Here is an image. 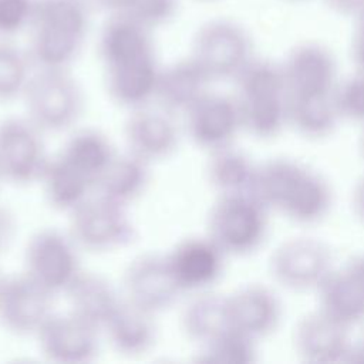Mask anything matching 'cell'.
<instances>
[{
    "mask_svg": "<svg viewBox=\"0 0 364 364\" xmlns=\"http://www.w3.org/2000/svg\"><path fill=\"white\" fill-rule=\"evenodd\" d=\"M58 155L85 175L94 183V189L100 176L117 156L108 136L94 128L75 131Z\"/></svg>",
    "mask_w": 364,
    "mask_h": 364,
    "instance_id": "f1b7e54d",
    "label": "cell"
},
{
    "mask_svg": "<svg viewBox=\"0 0 364 364\" xmlns=\"http://www.w3.org/2000/svg\"><path fill=\"white\" fill-rule=\"evenodd\" d=\"M30 63L17 47L0 38V102L23 95L31 75Z\"/></svg>",
    "mask_w": 364,
    "mask_h": 364,
    "instance_id": "d6a6232c",
    "label": "cell"
},
{
    "mask_svg": "<svg viewBox=\"0 0 364 364\" xmlns=\"http://www.w3.org/2000/svg\"><path fill=\"white\" fill-rule=\"evenodd\" d=\"M351 57L358 71H364V16L357 20L351 40Z\"/></svg>",
    "mask_w": 364,
    "mask_h": 364,
    "instance_id": "f35d334b",
    "label": "cell"
},
{
    "mask_svg": "<svg viewBox=\"0 0 364 364\" xmlns=\"http://www.w3.org/2000/svg\"><path fill=\"white\" fill-rule=\"evenodd\" d=\"M68 215V235L78 249L107 253L128 246L135 237L127 206L100 195L90 196Z\"/></svg>",
    "mask_w": 364,
    "mask_h": 364,
    "instance_id": "52a82bcc",
    "label": "cell"
},
{
    "mask_svg": "<svg viewBox=\"0 0 364 364\" xmlns=\"http://www.w3.org/2000/svg\"><path fill=\"white\" fill-rule=\"evenodd\" d=\"M181 294L182 291L169 270L166 255H139L124 270V300L154 316L171 309Z\"/></svg>",
    "mask_w": 364,
    "mask_h": 364,
    "instance_id": "8fae6325",
    "label": "cell"
},
{
    "mask_svg": "<svg viewBox=\"0 0 364 364\" xmlns=\"http://www.w3.org/2000/svg\"><path fill=\"white\" fill-rule=\"evenodd\" d=\"M360 152H361V156L364 159V132H363V136H361V141H360Z\"/></svg>",
    "mask_w": 364,
    "mask_h": 364,
    "instance_id": "7bdbcfd3",
    "label": "cell"
},
{
    "mask_svg": "<svg viewBox=\"0 0 364 364\" xmlns=\"http://www.w3.org/2000/svg\"><path fill=\"white\" fill-rule=\"evenodd\" d=\"M1 279H3V274H1V273H0V282H1Z\"/></svg>",
    "mask_w": 364,
    "mask_h": 364,
    "instance_id": "f6af8a7d",
    "label": "cell"
},
{
    "mask_svg": "<svg viewBox=\"0 0 364 364\" xmlns=\"http://www.w3.org/2000/svg\"><path fill=\"white\" fill-rule=\"evenodd\" d=\"M270 210L250 192L218 195L208 215V233L226 256H249L266 240Z\"/></svg>",
    "mask_w": 364,
    "mask_h": 364,
    "instance_id": "277c9868",
    "label": "cell"
},
{
    "mask_svg": "<svg viewBox=\"0 0 364 364\" xmlns=\"http://www.w3.org/2000/svg\"><path fill=\"white\" fill-rule=\"evenodd\" d=\"M148 166L128 152L117 155L100 176L94 191L111 202L128 206L145 191L149 181Z\"/></svg>",
    "mask_w": 364,
    "mask_h": 364,
    "instance_id": "4316f807",
    "label": "cell"
},
{
    "mask_svg": "<svg viewBox=\"0 0 364 364\" xmlns=\"http://www.w3.org/2000/svg\"><path fill=\"white\" fill-rule=\"evenodd\" d=\"M212 81L189 55L161 68L155 97L159 109L169 115L185 114L206 92Z\"/></svg>",
    "mask_w": 364,
    "mask_h": 364,
    "instance_id": "44dd1931",
    "label": "cell"
},
{
    "mask_svg": "<svg viewBox=\"0 0 364 364\" xmlns=\"http://www.w3.org/2000/svg\"><path fill=\"white\" fill-rule=\"evenodd\" d=\"M47 203L70 213L94 191V183L60 155L50 158L40 178Z\"/></svg>",
    "mask_w": 364,
    "mask_h": 364,
    "instance_id": "cb8c5ba5",
    "label": "cell"
},
{
    "mask_svg": "<svg viewBox=\"0 0 364 364\" xmlns=\"http://www.w3.org/2000/svg\"><path fill=\"white\" fill-rule=\"evenodd\" d=\"M149 28L128 16H108L98 41L109 98L129 109L155 97L159 65Z\"/></svg>",
    "mask_w": 364,
    "mask_h": 364,
    "instance_id": "6da1fadb",
    "label": "cell"
},
{
    "mask_svg": "<svg viewBox=\"0 0 364 364\" xmlns=\"http://www.w3.org/2000/svg\"><path fill=\"white\" fill-rule=\"evenodd\" d=\"M328 9H331L334 13L346 16V17H354L358 20L364 16V0H323Z\"/></svg>",
    "mask_w": 364,
    "mask_h": 364,
    "instance_id": "74e56055",
    "label": "cell"
},
{
    "mask_svg": "<svg viewBox=\"0 0 364 364\" xmlns=\"http://www.w3.org/2000/svg\"><path fill=\"white\" fill-rule=\"evenodd\" d=\"M330 247L309 236L290 237L272 253L269 270L274 283L289 291H317L334 269Z\"/></svg>",
    "mask_w": 364,
    "mask_h": 364,
    "instance_id": "ba28073f",
    "label": "cell"
},
{
    "mask_svg": "<svg viewBox=\"0 0 364 364\" xmlns=\"http://www.w3.org/2000/svg\"><path fill=\"white\" fill-rule=\"evenodd\" d=\"M18 233L16 213L6 205L0 203V256L7 253Z\"/></svg>",
    "mask_w": 364,
    "mask_h": 364,
    "instance_id": "8d00e7d4",
    "label": "cell"
},
{
    "mask_svg": "<svg viewBox=\"0 0 364 364\" xmlns=\"http://www.w3.org/2000/svg\"><path fill=\"white\" fill-rule=\"evenodd\" d=\"M98 328L74 313H51L36 333L41 354L58 364H82L98 353Z\"/></svg>",
    "mask_w": 364,
    "mask_h": 364,
    "instance_id": "5bb4252c",
    "label": "cell"
},
{
    "mask_svg": "<svg viewBox=\"0 0 364 364\" xmlns=\"http://www.w3.org/2000/svg\"><path fill=\"white\" fill-rule=\"evenodd\" d=\"M228 256L209 237H188L173 246L166 262L182 293L208 291L223 274Z\"/></svg>",
    "mask_w": 364,
    "mask_h": 364,
    "instance_id": "9a60e30c",
    "label": "cell"
},
{
    "mask_svg": "<svg viewBox=\"0 0 364 364\" xmlns=\"http://www.w3.org/2000/svg\"><path fill=\"white\" fill-rule=\"evenodd\" d=\"M287 118L290 128L310 139L331 135L341 121L333 94L287 95Z\"/></svg>",
    "mask_w": 364,
    "mask_h": 364,
    "instance_id": "484cf974",
    "label": "cell"
},
{
    "mask_svg": "<svg viewBox=\"0 0 364 364\" xmlns=\"http://www.w3.org/2000/svg\"><path fill=\"white\" fill-rule=\"evenodd\" d=\"M318 310L347 328L364 321V255L334 267L317 289Z\"/></svg>",
    "mask_w": 364,
    "mask_h": 364,
    "instance_id": "d6986e66",
    "label": "cell"
},
{
    "mask_svg": "<svg viewBox=\"0 0 364 364\" xmlns=\"http://www.w3.org/2000/svg\"><path fill=\"white\" fill-rule=\"evenodd\" d=\"M229 327L255 341L274 333L282 321V301L264 284H246L226 296Z\"/></svg>",
    "mask_w": 364,
    "mask_h": 364,
    "instance_id": "ac0fdd59",
    "label": "cell"
},
{
    "mask_svg": "<svg viewBox=\"0 0 364 364\" xmlns=\"http://www.w3.org/2000/svg\"><path fill=\"white\" fill-rule=\"evenodd\" d=\"M183 115L188 136L208 152L233 145L243 131L236 97L209 91Z\"/></svg>",
    "mask_w": 364,
    "mask_h": 364,
    "instance_id": "4fadbf2b",
    "label": "cell"
},
{
    "mask_svg": "<svg viewBox=\"0 0 364 364\" xmlns=\"http://www.w3.org/2000/svg\"><path fill=\"white\" fill-rule=\"evenodd\" d=\"M36 0H0V38L30 27Z\"/></svg>",
    "mask_w": 364,
    "mask_h": 364,
    "instance_id": "e575fe53",
    "label": "cell"
},
{
    "mask_svg": "<svg viewBox=\"0 0 364 364\" xmlns=\"http://www.w3.org/2000/svg\"><path fill=\"white\" fill-rule=\"evenodd\" d=\"M293 343L297 355L310 364L348 363L354 348L350 328L318 309L297 321Z\"/></svg>",
    "mask_w": 364,
    "mask_h": 364,
    "instance_id": "2e32d148",
    "label": "cell"
},
{
    "mask_svg": "<svg viewBox=\"0 0 364 364\" xmlns=\"http://www.w3.org/2000/svg\"><path fill=\"white\" fill-rule=\"evenodd\" d=\"M124 139L128 154L146 162L168 159L178 148L179 132L172 115L146 107L132 109L124 124Z\"/></svg>",
    "mask_w": 364,
    "mask_h": 364,
    "instance_id": "ffe728a7",
    "label": "cell"
},
{
    "mask_svg": "<svg viewBox=\"0 0 364 364\" xmlns=\"http://www.w3.org/2000/svg\"><path fill=\"white\" fill-rule=\"evenodd\" d=\"M43 131L27 117L0 121V179L16 186L40 181L48 162Z\"/></svg>",
    "mask_w": 364,
    "mask_h": 364,
    "instance_id": "30bf717a",
    "label": "cell"
},
{
    "mask_svg": "<svg viewBox=\"0 0 364 364\" xmlns=\"http://www.w3.org/2000/svg\"><path fill=\"white\" fill-rule=\"evenodd\" d=\"M256 343L237 331L228 330L200 347L198 361L208 364H249L257 358Z\"/></svg>",
    "mask_w": 364,
    "mask_h": 364,
    "instance_id": "1f68e13d",
    "label": "cell"
},
{
    "mask_svg": "<svg viewBox=\"0 0 364 364\" xmlns=\"http://www.w3.org/2000/svg\"><path fill=\"white\" fill-rule=\"evenodd\" d=\"M64 294H67L70 311L98 330H102L124 300L105 277L82 270Z\"/></svg>",
    "mask_w": 364,
    "mask_h": 364,
    "instance_id": "7402d4cb",
    "label": "cell"
},
{
    "mask_svg": "<svg viewBox=\"0 0 364 364\" xmlns=\"http://www.w3.org/2000/svg\"><path fill=\"white\" fill-rule=\"evenodd\" d=\"M155 316L122 300L102 327L111 347L127 357L146 354L156 341Z\"/></svg>",
    "mask_w": 364,
    "mask_h": 364,
    "instance_id": "603a6c76",
    "label": "cell"
},
{
    "mask_svg": "<svg viewBox=\"0 0 364 364\" xmlns=\"http://www.w3.org/2000/svg\"><path fill=\"white\" fill-rule=\"evenodd\" d=\"M282 67L287 95H328L340 81L336 57L318 43L296 46Z\"/></svg>",
    "mask_w": 364,
    "mask_h": 364,
    "instance_id": "e0dca14e",
    "label": "cell"
},
{
    "mask_svg": "<svg viewBox=\"0 0 364 364\" xmlns=\"http://www.w3.org/2000/svg\"><path fill=\"white\" fill-rule=\"evenodd\" d=\"M23 273L53 296L65 293L81 273L78 246L68 233L37 230L26 245Z\"/></svg>",
    "mask_w": 364,
    "mask_h": 364,
    "instance_id": "9c48e42d",
    "label": "cell"
},
{
    "mask_svg": "<svg viewBox=\"0 0 364 364\" xmlns=\"http://www.w3.org/2000/svg\"><path fill=\"white\" fill-rule=\"evenodd\" d=\"M236 97L286 95V80L282 63L253 57L235 78Z\"/></svg>",
    "mask_w": 364,
    "mask_h": 364,
    "instance_id": "4dcf8cb0",
    "label": "cell"
},
{
    "mask_svg": "<svg viewBox=\"0 0 364 364\" xmlns=\"http://www.w3.org/2000/svg\"><path fill=\"white\" fill-rule=\"evenodd\" d=\"M27 118L43 132H61L80 119L84 92L67 70L37 68L23 91Z\"/></svg>",
    "mask_w": 364,
    "mask_h": 364,
    "instance_id": "5b68a950",
    "label": "cell"
},
{
    "mask_svg": "<svg viewBox=\"0 0 364 364\" xmlns=\"http://www.w3.org/2000/svg\"><path fill=\"white\" fill-rule=\"evenodd\" d=\"M205 1H209V0H205Z\"/></svg>",
    "mask_w": 364,
    "mask_h": 364,
    "instance_id": "bcb514c9",
    "label": "cell"
},
{
    "mask_svg": "<svg viewBox=\"0 0 364 364\" xmlns=\"http://www.w3.org/2000/svg\"><path fill=\"white\" fill-rule=\"evenodd\" d=\"M257 164L233 145L209 152L205 173L218 195L250 192Z\"/></svg>",
    "mask_w": 364,
    "mask_h": 364,
    "instance_id": "83f0119b",
    "label": "cell"
},
{
    "mask_svg": "<svg viewBox=\"0 0 364 364\" xmlns=\"http://www.w3.org/2000/svg\"><path fill=\"white\" fill-rule=\"evenodd\" d=\"M88 24L85 0H36L30 61L37 68L67 70L82 48Z\"/></svg>",
    "mask_w": 364,
    "mask_h": 364,
    "instance_id": "3957f363",
    "label": "cell"
},
{
    "mask_svg": "<svg viewBox=\"0 0 364 364\" xmlns=\"http://www.w3.org/2000/svg\"><path fill=\"white\" fill-rule=\"evenodd\" d=\"M236 97V95H235ZM242 129L259 139L279 136L287 127V94L236 97Z\"/></svg>",
    "mask_w": 364,
    "mask_h": 364,
    "instance_id": "f546056e",
    "label": "cell"
},
{
    "mask_svg": "<svg viewBox=\"0 0 364 364\" xmlns=\"http://www.w3.org/2000/svg\"><path fill=\"white\" fill-rule=\"evenodd\" d=\"M53 294L27 274L3 276L0 282V326L14 336H36L53 313Z\"/></svg>",
    "mask_w": 364,
    "mask_h": 364,
    "instance_id": "7c38bea8",
    "label": "cell"
},
{
    "mask_svg": "<svg viewBox=\"0 0 364 364\" xmlns=\"http://www.w3.org/2000/svg\"><path fill=\"white\" fill-rule=\"evenodd\" d=\"M191 57L210 81L235 80L255 57L253 43L243 26L229 18L203 23L192 40Z\"/></svg>",
    "mask_w": 364,
    "mask_h": 364,
    "instance_id": "8992f818",
    "label": "cell"
},
{
    "mask_svg": "<svg viewBox=\"0 0 364 364\" xmlns=\"http://www.w3.org/2000/svg\"><path fill=\"white\" fill-rule=\"evenodd\" d=\"M286 1H290V3H300V1H304V0H286Z\"/></svg>",
    "mask_w": 364,
    "mask_h": 364,
    "instance_id": "ee69618b",
    "label": "cell"
},
{
    "mask_svg": "<svg viewBox=\"0 0 364 364\" xmlns=\"http://www.w3.org/2000/svg\"><path fill=\"white\" fill-rule=\"evenodd\" d=\"M333 97L341 121L364 124V71L338 81Z\"/></svg>",
    "mask_w": 364,
    "mask_h": 364,
    "instance_id": "836d02e7",
    "label": "cell"
},
{
    "mask_svg": "<svg viewBox=\"0 0 364 364\" xmlns=\"http://www.w3.org/2000/svg\"><path fill=\"white\" fill-rule=\"evenodd\" d=\"M100 10L109 16H128L138 0H91Z\"/></svg>",
    "mask_w": 364,
    "mask_h": 364,
    "instance_id": "ab89813d",
    "label": "cell"
},
{
    "mask_svg": "<svg viewBox=\"0 0 364 364\" xmlns=\"http://www.w3.org/2000/svg\"><path fill=\"white\" fill-rule=\"evenodd\" d=\"M351 361H354V363H364V333L360 337V340L357 343H354Z\"/></svg>",
    "mask_w": 364,
    "mask_h": 364,
    "instance_id": "b9f144b4",
    "label": "cell"
},
{
    "mask_svg": "<svg viewBox=\"0 0 364 364\" xmlns=\"http://www.w3.org/2000/svg\"><path fill=\"white\" fill-rule=\"evenodd\" d=\"M178 11V0H138L128 17L149 30L168 24Z\"/></svg>",
    "mask_w": 364,
    "mask_h": 364,
    "instance_id": "d590c367",
    "label": "cell"
},
{
    "mask_svg": "<svg viewBox=\"0 0 364 364\" xmlns=\"http://www.w3.org/2000/svg\"><path fill=\"white\" fill-rule=\"evenodd\" d=\"M250 193L270 212L299 225L323 220L334 199L331 185L320 172L289 158L257 164Z\"/></svg>",
    "mask_w": 364,
    "mask_h": 364,
    "instance_id": "7a4b0ae2",
    "label": "cell"
},
{
    "mask_svg": "<svg viewBox=\"0 0 364 364\" xmlns=\"http://www.w3.org/2000/svg\"><path fill=\"white\" fill-rule=\"evenodd\" d=\"M351 205L355 216L364 223V176L355 183L353 189Z\"/></svg>",
    "mask_w": 364,
    "mask_h": 364,
    "instance_id": "60d3db41",
    "label": "cell"
},
{
    "mask_svg": "<svg viewBox=\"0 0 364 364\" xmlns=\"http://www.w3.org/2000/svg\"><path fill=\"white\" fill-rule=\"evenodd\" d=\"M181 328L186 338L200 347L230 330L226 296L209 290L198 293L181 314Z\"/></svg>",
    "mask_w": 364,
    "mask_h": 364,
    "instance_id": "d4e9b609",
    "label": "cell"
}]
</instances>
